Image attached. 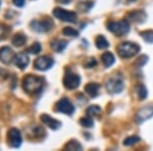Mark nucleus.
Instances as JSON below:
<instances>
[{
	"instance_id": "obj_1",
	"label": "nucleus",
	"mask_w": 153,
	"mask_h": 151,
	"mask_svg": "<svg viewBox=\"0 0 153 151\" xmlns=\"http://www.w3.org/2000/svg\"><path fill=\"white\" fill-rule=\"evenodd\" d=\"M44 80L40 77L37 76H26V78L23 81V88L27 93L36 94L40 93L43 89Z\"/></svg>"
},
{
	"instance_id": "obj_15",
	"label": "nucleus",
	"mask_w": 153,
	"mask_h": 151,
	"mask_svg": "<svg viewBox=\"0 0 153 151\" xmlns=\"http://www.w3.org/2000/svg\"><path fill=\"white\" fill-rule=\"evenodd\" d=\"M14 63L18 68H22V70H25V68L28 66V64L30 62V58H29V55L27 53H19L16 55L14 57Z\"/></svg>"
},
{
	"instance_id": "obj_19",
	"label": "nucleus",
	"mask_w": 153,
	"mask_h": 151,
	"mask_svg": "<svg viewBox=\"0 0 153 151\" xmlns=\"http://www.w3.org/2000/svg\"><path fill=\"white\" fill-rule=\"evenodd\" d=\"M95 44H96V46H97V48L98 49H106V48H108L109 47V43H108V41L106 40V38L104 36H97L96 37V39H95Z\"/></svg>"
},
{
	"instance_id": "obj_31",
	"label": "nucleus",
	"mask_w": 153,
	"mask_h": 151,
	"mask_svg": "<svg viewBox=\"0 0 153 151\" xmlns=\"http://www.w3.org/2000/svg\"><path fill=\"white\" fill-rule=\"evenodd\" d=\"M13 4L18 7H23L25 5V0H13Z\"/></svg>"
},
{
	"instance_id": "obj_23",
	"label": "nucleus",
	"mask_w": 153,
	"mask_h": 151,
	"mask_svg": "<svg viewBox=\"0 0 153 151\" xmlns=\"http://www.w3.org/2000/svg\"><path fill=\"white\" fill-rule=\"evenodd\" d=\"M93 5H94V3L92 1H85V2H81L78 5V8L83 12H87L92 8Z\"/></svg>"
},
{
	"instance_id": "obj_29",
	"label": "nucleus",
	"mask_w": 153,
	"mask_h": 151,
	"mask_svg": "<svg viewBox=\"0 0 153 151\" xmlns=\"http://www.w3.org/2000/svg\"><path fill=\"white\" fill-rule=\"evenodd\" d=\"M27 51H28L29 53H32V54H37L41 51V45L39 43H37V42H35V43H34L31 47H29Z\"/></svg>"
},
{
	"instance_id": "obj_5",
	"label": "nucleus",
	"mask_w": 153,
	"mask_h": 151,
	"mask_svg": "<svg viewBox=\"0 0 153 151\" xmlns=\"http://www.w3.org/2000/svg\"><path fill=\"white\" fill-rule=\"evenodd\" d=\"M54 23L52 19H46L43 21H34L31 23V28L33 31L39 32V33H44V32H48L53 28Z\"/></svg>"
},
{
	"instance_id": "obj_9",
	"label": "nucleus",
	"mask_w": 153,
	"mask_h": 151,
	"mask_svg": "<svg viewBox=\"0 0 153 151\" xmlns=\"http://www.w3.org/2000/svg\"><path fill=\"white\" fill-rule=\"evenodd\" d=\"M8 142L10 147L19 148L22 145V135L21 132L16 128H12L8 132Z\"/></svg>"
},
{
	"instance_id": "obj_22",
	"label": "nucleus",
	"mask_w": 153,
	"mask_h": 151,
	"mask_svg": "<svg viewBox=\"0 0 153 151\" xmlns=\"http://www.w3.org/2000/svg\"><path fill=\"white\" fill-rule=\"evenodd\" d=\"M136 93H137V95H138V97H139L140 100H143V99H145L147 97V89L146 87H145L144 85H138L137 87H136Z\"/></svg>"
},
{
	"instance_id": "obj_4",
	"label": "nucleus",
	"mask_w": 153,
	"mask_h": 151,
	"mask_svg": "<svg viewBox=\"0 0 153 151\" xmlns=\"http://www.w3.org/2000/svg\"><path fill=\"white\" fill-rule=\"evenodd\" d=\"M124 80L122 77L114 76L107 80L105 84V88L108 93L110 94H118L124 90Z\"/></svg>"
},
{
	"instance_id": "obj_16",
	"label": "nucleus",
	"mask_w": 153,
	"mask_h": 151,
	"mask_svg": "<svg viewBox=\"0 0 153 151\" xmlns=\"http://www.w3.org/2000/svg\"><path fill=\"white\" fill-rule=\"evenodd\" d=\"M100 89V86L96 83H89L85 86V92L88 94L90 97H96L98 95V91Z\"/></svg>"
},
{
	"instance_id": "obj_32",
	"label": "nucleus",
	"mask_w": 153,
	"mask_h": 151,
	"mask_svg": "<svg viewBox=\"0 0 153 151\" xmlns=\"http://www.w3.org/2000/svg\"><path fill=\"white\" fill-rule=\"evenodd\" d=\"M5 34H6V27L0 25V38L5 37Z\"/></svg>"
},
{
	"instance_id": "obj_25",
	"label": "nucleus",
	"mask_w": 153,
	"mask_h": 151,
	"mask_svg": "<svg viewBox=\"0 0 153 151\" xmlns=\"http://www.w3.org/2000/svg\"><path fill=\"white\" fill-rule=\"evenodd\" d=\"M141 37L144 39L145 42H147V43H150V44L153 43V31H151V30L142 32Z\"/></svg>"
},
{
	"instance_id": "obj_20",
	"label": "nucleus",
	"mask_w": 153,
	"mask_h": 151,
	"mask_svg": "<svg viewBox=\"0 0 153 151\" xmlns=\"http://www.w3.org/2000/svg\"><path fill=\"white\" fill-rule=\"evenodd\" d=\"M102 113V109L100 108V106L98 105H91L88 107L87 109V115L91 118H95V116H99Z\"/></svg>"
},
{
	"instance_id": "obj_8",
	"label": "nucleus",
	"mask_w": 153,
	"mask_h": 151,
	"mask_svg": "<svg viewBox=\"0 0 153 151\" xmlns=\"http://www.w3.org/2000/svg\"><path fill=\"white\" fill-rule=\"evenodd\" d=\"M55 110L57 112L65 113L68 115H71L75 111V107H74L73 103L68 100V98H62L55 104Z\"/></svg>"
},
{
	"instance_id": "obj_35",
	"label": "nucleus",
	"mask_w": 153,
	"mask_h": 151,
	"mask_svg": "<svg viewBox=\"0 0 153 151\" xmlns=\"http://www.w3.org/2000/svg\"><path fill=\"white\" fill-rule=\"evenodd\" d=\"M0 4H1V1H0Z\"/></svg>"
},
{
	"instance_id": "obj_13",
	"label": "nucleus",
	"mask_w": 153,
	"mask_h": 151,
	"mask_svg": "<svg viewBox=\"0 0 153 151\" xmlns=\"http://www.w3.org/2000/svg\"><path fill=\"white\" fill-rule=\"evenodd\" d=\"M127 19H127L128 22H133V23H136V24H141V23H144L145 19H146V13L141 10L132 11L127 16Z\"/></svg>"
},
{
	"instance_id": "obj_21",
	"label": "nucleus",
	"mask_w": 153,
	"mask_h": 151,
	"mask_svg": "<svg viewBox=\"0 0 153 151\" xmlns=\"http://www.w3.org/2000/svg\"><path fill=\"white\" fill-rule=\"evenodd\" d=\"M66 46H68V42L63 41V40H57V41L52 42V48L56 52H61V51H63Z\"/></svg>"
},
{
	"instance_id": "obj_30",
	"label": "nucleus",
	"mask_w": 153,
	"mask_h": 151,
	"mask_svg": "<svg viewBox=\"0 0 153 151\" xmlns=\"http://www.w3.org/2000/svg\"><path fill=\"white\" fill-rule=\"evenodd\" d=\"M96 64H97V61H96L95 58H90L89 60H87V62L85 63V66H87V68H93V66H95Z\"/></svg>"
},
{
	"instance_id": "obj_27",
	"label": "nucleus",
	"mask_w": 153,
	"mask_h": 151,
	"mask_svg": "<svg viewBox=\"0 0 153 151\" xmlns=\"http://www.w3.org/2000/svg\"><path fill=\"white\" fill-rule=\"evenodd\" d=\"M62 33H63V35H65V36H71V37L79 36V32L76 31V30L74 29V28H70V27L63 29Z\"/></svg>"
},
{
	"instance_id": "obj_26",
	"label": "nucleus",
	"mask_w": 153,
	"mask_h": 151,
	"mask_svg": "<svg viewBox=\"0 0 153 151\" xmlns=\"http://www.w3.org/2000/svg\"><path fill=\"white\" fill-rule=\"evenodd\" d=\"M80 123L84 128H91V127H93V125H94V121H93V118H91V116L88 115V118H81Z\"/></svg>"
},
{
	"instance_id": "obj_7",
	"label": "nucleus",
	"mask_w": 153,
	"mask_h": 151,
	"mask_svg": "<svg viewBox=\"0 0 153 151\" xmlns=\"http://www.w3.org/2000/svg\"><path fill=\"white\" fill-rule=\"evenodd\" d=\"M80 83H81L80 76L76 75V74L71 73V71H68L65 75V78H63V85H65V87L66 89H68V90L76 89L80 86Z\"/></svg>"
},
{
	"instance_id": "obj_3",
	"label": "nucleus",
	"mask_w": 153,
	"mask_h": 151,
	"mask_svg": "<svg viewBox=\"0 0 153 151\" xmlns=\"http://www.w3.org/2000/svg\"><path fill=\"white\" fill-rule=\"evenodd\" d=\"M139 51H140V46L136 43H131V42H125V43H122L117 47L118 55L123 58L133 57Z\"/></svg>"
},
{
	"instance_id": "obj_11",
	"label": "nucleus",
	"mask_w": 153,
	"mask_h": 151,
	"mask_svg": "<svg viewBox=\"0 0 153 151\" xmlns=\"http://www.w3.org/2000/svg\"><path fill=\"white\" fill-rule=\"evenodd\" d=\"M153 116V107L151 106H145L138 111L137 115H136V121L138 123H142L145 121L149 120L150 118Z\"/></svg>"
},
{
	"instance_id": "obj_2",
	"label": "nucleus",
	"mask_w": 153,
	"mask_h": 151,
	"mask_svg": "<svg viewBox=\"0 0 153 151\" xmlns=\"http://www.w3.org/2000/svg\"><path fill=\"white\" fill-rule=\"evenodd\" d=\"M107 30L111 32L114 35L118 37H122L129 33L130 31V25L127 19H123L120 22H113L110 21L107 23Z\"/></svg>"
},
{
	"instance_id": "obj_6",
	"label": "nucleus",
	"mask_w": 153,
	"mask_h": 151,
	"mask_svg": "<svg viewBox=\"0 0 153 151\" xmlns=\"http://www.w3.org/2000/svg\"><path fill=\"white\" fill-rule=\"evenodd\" d=\"M53 14L55 18L62 22H66V23H76V13L75 11H68L65 9L61 8H55L53 10Z\"/></svg>"
},
{
	"instance_id": "obj_17",
	"label": "nucleus",
	"mask_w": 153,
	"mask_h": 151,
	"mask_svg": "<svg viewBox=\"0 0 153 151\" xmlns=\"http://www.w3.org/2000/svg\"><path fill=\"white\" fill-rule=\"evenodd\" d=\"M101 59H102V62L105 68H110L115 61L114 55L111 52H104L101 56Z\"/></svg>"
},
{
	"instance_id": "obj_14",
	"label": "nucleus",
	"mask_w": 153,
	"mask_h": 151,
	"mask_svg": "<svg viewBox=\"0 0 153 151\" xmlns=\"http://www.w3.org/2000/svg\"><path fill=\"white\" fill-rule=\"evenodd\" d=\"M41 121L43 122L44 125L47 126L48 128L52 129V130H57V129L60 128V126H61V123L59 122V121L51 118V116L48 115H42Z\"/></svg>"
},
{
	"instance_id": "obj_12",
	"label": "nucleus",
	"mask_w": 153,
	"mask_h": 151,
	"mask_svg": "<svg viewBox=\"0 0 153 151\" xmlns=\"http://www.w3.org/2000/svg\"><path fill=\"white\" fill-rule=\"evenodd\" d=\"M14 55L13 51L11 50L10 47H2L0 49V60L4 63H10L12 60H14Z\"/></svg>"
},
{
	"instance_id": "obj_24",
	"label": "nucleus",
	"mask_w": 153,
	"mask_h": 151,
	"mask_svg": "<svg viewBox=\"0 0 153 151\" xmlns=\"http://www.w3.org/2000/svg\"><path fill=\"white\" fill-rule=\"evenodd\" d=\"M82 145L76 141H71L65 146V149L68 150H82Z\"/></svg>"
},
{
	"instance_id": "obj_33",
	"label": "nucleus",
	"mask_w": 153,
	"mask_h": 151,
	"mask_svg": "<svg viewBox=\"0 0 153 151\" xmlns=\"http://www.w3.org/2000/svg\"><path fill=\"white\" fill-rule=\"evenodd\" d=\"M71 0H56V2H58V3L60 4H68Z\"/></svg>"
},
{
	"instance_id": "obj_28",
	"label": "nucleus",
	"mask_w": 153,
	"mask_h": 151,
	"mask_svg": "<svg viewBox=\"0 0 153 151\" xmlns=\"http://www.w3.org/2000/svg\"><path fill=\"white\" fill-rule=\"evenodd\" d=\"M139 141H140V138L138 137V136H132V137H129L125 140L124 145L125 146H132V145L136 144L137 142H139Z\"/></svg>"
},
{
	"instance_id": "obj_34",
	"label": "nucleus",
	"mask_w": 153,
	"mask_h": 151,
	"mask_svg": "<svg viewBox=\"0 0 153 151\" xmlns=\"http://www.w3.org/2000/svg\"><path fill=\"white\" fill-rule=\"evenodd\" d=\"M129 1H131V2H134V1H136V0H129Z\"/></svg>"
},
{
	"instance_id": "obj_18",
	"label": "nucleus",
	"mask_w": 153,
	"mask_h": 151,
	"mask_svg": "<svg viewBox=\"0 0 153 151\" xmlns=\"http://www.w3.org/2000/svg\"><path fill=\"white\" fill-rule=\"evenodd\" d=\"M27 42V37L24 35V34L18 33L16 34L11 39V43L13 44L16 47H19V46H23L25 43Z\"/></svg>"
},
{
	"instance_id": "obj_10",
	"label": "nucleus",
	"mask_w": 153,
	"mask_h": 151,
	"mask_svg": "<svg viewBox=\"0 0 153 151\" xmlns=\"http://www.w3.org/2000/svg\"><path fill=\"white\" fill-rule=\"evenodd\" d=\"M54 64L52 58L49 56H40L35 61V68L39 71H47Z\"/></svg>"
}]
</instances>
